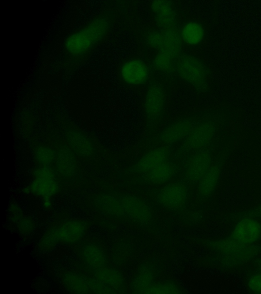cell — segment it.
<instances>
[{
	"mask_svg": "<svg viewBox=\"0 0 261 294\" xmlns=\"http://www.w3.org/2000/svg\"><path fill=\"white\" fill-rule=\"evenodd\" d=\"M121 79L131 86H141L148 81L150 72L147 64L139 59H129L123 63L120 70Z\"/></svg>",
	"mask_w": 261,
	"mask_h": 294,
	"instance_id": "ba28073f",
	"label": "cell"
},
{
	"mask_svg": "<svg viewBox=\"0 0 261 294\" xmlns=\"http://www.w3.org/2000/svg\"><path fill=\"white\" fill-rule=\"evenodd\" d=\"M109 28L110 23L107 19L97 18L70 35L65 41L66 49L72 55H83L102 41Z\"/></svg>",
	"mask_w": 261,
	"mask_h": 294,
	"instance_id": "7a4b0ae2",
	"label": "cell"
},
{
	"mask_svg": "<svg viewBox=\"0 0 261 294\" xmlns=\"http://www.w3.org/2000/svg\"><path fill=\"white\" fill-rule=\"evenodd\" d=\"M85 230L86 224L82 221L64 222L45 233L40 241V249L48 251L59 243L75 242L83 236Z\"/></svg>",
	"mask_w": 261,
	"mask_h": 294,
	"instance_id": "277c9868",
	"label": "cell"
},
{
	"mask_svg": "<svg viewBox=\"0 0 261 294\" xmlns=\"http://www.w3.org/2000/svg\"><path fill=\"white\" fill-rule=\"evenodd\" d=\"M63 282L67 288L74 293H88L90 288L87 281L75 274H66L63 277Z\"/></svg>",
	"mask_w": 261,
	"mask_h": 294,
	"instance_id": "7402d4cb",
	"label": "cell"
},
{
	"mask_svg": "<svg viewBox=\"0 0 261 294\" xmlns=\"http://www.w3.org/2000/svg\"><path fill=\"white\" fill-rule=\"evenodd\" d=\"M95 277L97 280L114 290H119L122 287L123 278L120 273L115 270L99 268L95 272Z\"/></svg>",
	"mask_w": 261,
	"mask_h": 294,
	"instance_id": "d6986e66",
	"label": "cell"
},
{
	"mask_svg": "<svg viewBox=\"0 0 261 294\" xmlns=\"http://www.w3.org/2000/svg\"><path fill=\"white\" fill-rule=\"evenodd\" d=\"M119 198L125 215L140 222H146L151 219L150 208L144 201L132 195H125Z\"/></svg>",
	"mask_w": 261,
	"mask_h": 294,
	"instance_id": "5bb4252c",
	"label": "cell"
},
{
	"mask_svg": "<svg viewBox=\"0 0 261 294\" xmlns=\"http://www.w3.org/2000/svg\"><path fill=\"white\" fill-rule=\"evenodd\" d=\"M178 76L196 90L202 92L208 86V74L203 63L197 57L180 55L173 68Z\"/></svg>",
	"mask_w": 261,
	"mask_h": 294,
	"instance_id": "3957f363",
	"label": "cell"
},
{
	"mask_svg": "<svg viewBox=\"0 0 261 294\" xmlns=\"http://www.w3.org/2000/svg\"><path fill=\"white\" fill-rule=\"evenodd\" d=\"M210 152L200 150L190 158L186 168V177L191 183H198L211 165Z\"/></svg>",
	"mask_w": 261,
	"mask_h": 294,
	"instance_id": "7c38bea8",
	"label": "cell"
},
{
	"mask_svg": "<svg viewBox=\"0 0 261 294\" xmlns=\"http://www.w3.org/2000/svg\"><path fill=\"white\" fill-rule=\"evenodd\" d=\"M70 144L75 151L80 154L87 155L91 151V146L87 139L81 134L73 133L69 138Z\"/></svg>",
	"mask_w": 261,
	"mask_h": 294,
	"instance_id": "d4e9b609",
	"label": "cell"
},
{
	"mask_svg": "<svg viewBox=\"0 0 261 294\" xmlns=\"http://www.w3.org/2000/svg\"><path fill=\"white\" fill-rule=\"evenodd\" d=\"M19 229L23 233L29 232L33 228V223L29 218L22 219L19 224Z\"/></svg>",
	"mask_w": 261,
	"mask_h": 294,
	"instance_id": "f546056e",
	"label": "cell"
},
{
	"mask_svg": "<svg viewBox=\"0 0 261 294\" xmlns=\"http://www.w3.org/2000/svg\"><path fill=\"white\" fill-rule=\"evenodd\" d=\"M251 217H261V206L249 213Z\"/></svg>",
	"mask_w": 261,
	"mask_h": 294,
	"instance_id": "4dcf8cb0",
	"label": "cell"
},
{
	"mask_svg": "<svg viewBox=\"0 0 261 294\" xmlns=\"http://www.w3.org/2000/svg\"><path fill=\"white\" fill-rule=\"evenodd\" d=\"M98 205L105 211L117 216L125 215L120 198L103 195L98 200Z\"/></svg>",
	"mask_w": 261,
	"mask_h": 294,
	"instance_id": "44dd1931",
	"label": "cell"
},
{
	"mask_svg": "<svg viewBox=\"0 0 261 294\" xmlns=\"http://www.w3.org/2000/svg\"><path fill=\"white\" fill-rule=\"evenodd\" d=\"M261 237V225L251 217L244 218L234 228L232 237L237 243L248 245L257 241Z\"/></svg>",
	"mask_w": 261,
	"mask_h": 294,
	"instance_id": "8fae6325",
	"label": "cell"
},
{
	"mask_svg": "<svg viewBox=\"0 0 261 294\" xmlns=\"http://www.w3.org/2000/svg\"><path fill=\"white\" fill-rule=\"evenodd\" d=\"M83 255L86 262L91 267L98 269L102 267L105 263V256L102 251L97 246L88 244L83 251Z\"/></svg>",
	"mask_w": 261,
	"mask_h": 294,
	"instance_id": "ffe728a7",
	"label": "cell"
},
{
	"mask_svg": "<svg viewBox=\"0 0 261 294\" xmlns=\"http://www.w3.org/2000/svg\"><path fill=\"white\" fill-rule=\"evenodd\" d=\"M220 175V165L218 163L211 164L209 168L198 183V191L202 197H207L215 189Z\"/></svg>",
	"mask_w": 261,
	"mask_h": 294,
	"instance_id": "2e32d148",
	"label": "cell"
},
{
	"mask_svg": "<svg viewBox=\"0 0 261 294\" xmlns=\"http://www.w3.org/2000/svg\"><path fill=\"white\" fill-rule=\"evenodd\" d=\"M88 284L91 290L98 293H114V289L99 281L98 280H89L87 281Z\"/></svg>",
	"mask_w": 261,
	"mask_h": 294,
	"instance_id": "4316f807",
	"label": "cell"
},
{
	"mask_svg": "<svg viewBox=\"0 0 261 294\" xmlns=\"http://www.w3.org/2000/svg\"><path fill=\"white\" fill-rule=\"evenodd\" d=\"M180 289L175 284L171 283L153 284L146 291V293H178Z\"/></svg>",
	"mask_w": 261,
	"mask_h": 294,
	"instance_id": "484cf974",
	"label": "cell"
},
{
	"mask_svg": "<svg viewBox=\"0 0 261 294\" xmlns=\"http://www.w3.org/2000/svg\"><path fill=\"white\" fill-rule=\"evenodd\" d=\"M170 149L167 145L154 148L144 154L138 160L135 166L136 170L146 173L160 164L168 161Z\"/></svg>",
	"mask_w": 261,
	"mask_h": 294,
	"instance_id": "9a60e30c",
	"label": "cell"
},
{
	"mask_svg": "<svg viewBox=\"0 0 261 294\" xmlns=\"http://www.w3.org/2000/svg\"><path fill=\"white\" fill-rule=\"evenodd\" d=\"M58 188L55 174L50 168L44 167L37 172L31 185L34 193L48 199L57 192Z\"/></svg>",
	"mask_w": 261,
	"mask_h": 294,
	"instance_id": "4fadbf2b",
	"label": "cell"
},
{
	"mask_svg": "<svg viewBox=\"0 0 261 294\" xmlns=\"http://www.w3.org/2000/svg\"><path fill=\"white\" fill-rule=\"evenodd\" d=\"M249 288L255 292H261V274L251 276L248 282Z\"/></svg>",
	"mask_w": 261,
	"mask_h": 294,
	"instance_id": "f1b7e54d",
	"label": "cell"
},
{
	"mask_svg": "<svg viewBox=\"0 0 261 294\" xmlns=\"http://www.w3.org/2000/svg\"><path fill=\"white\" fill-rule=\"evenodd\" d=\"M58 167L60 173L70 175L74 171L73 157L69 151L64 150L60 152L58 160Z\"/></svg>",
	"mask_w": 261,
	"mask_h": 294,
	"instance_id": "cb8c5ba5",
	"label": "cell"
},
{
	"mask_svg": "<svg viewBox=\"0 0 261 294\" xmlns=\"http://www.w3.org/2000/svg\"><path fill=\"white\" fill-rule=\"evenodd\" d=\"M146 41L150 47L157 51L152 61L153 67L164 73L173 70L175 62L180 55L182 47L179 29L151 31L146 35Z\"/></svg>",
	"mask_w": 261,
	"mask_h": 294,
	"instance_id": "6da1fadb",
	"label": "cell"
},
{
	"mask_svg": "<svg viewBox=\"0 0 261 294\" xmlns=\"http://www.w3.org/2000/svg\"><path fill=\"white\" fill-rule=\"evenodd\" d=\"M38 160L42 163L50 162L54 158L55 154L51 150L46 148H41L36 152Z\"/></svg>",
	"mask_w": 261,
	"mask_h": 294,
	"instance_id": "83f0119b",
	"label": "cell"
},
{
	"mask_svg": "<svg viewBox=\"0 0 261 294\" xmlns=\"http://www.w3.org/2000/svg\"><path fill=\"white\" fill-rule=\"evenodd\" d=\"M181 40L188 45H199L203 40L205 30L201 23L195 21L186 23L180 31Z\"/></svg>",
	"mask_w": 261,
	"mask_h": 294,
	"instance_id": "e0dca14e",
	"label": "cell"
},
{
	"mask_svg": "<svg viewBox=\"0 0 261 294\" xmlns=\"http://www.w3.org/2000/svg\"><path fill=\"white\" fill-rule=\"evenodd\" d=\"M175 172L173 165L167 161L146 173V178L154 184H164L173 178Z\"/></svg>",
	"mask_w": 261,
	"mask_h": 294,
	"instance_id": "ac0fdd59",
	"label": "cell"
},
{
	"mask_svg": "<svg viewBox=\"0 0 261 294\" xmlns=\"http://www.w3.org/2000/svg\"><path fill=\"white\" fill-rule=\"evenodd\" d=\"M152 273L147 268L141 270L133 282V289L137 293H146L153 284Z\"/></svg>",
	"mask_w": 261,
	"mask_h": 294,
	"instance_id": "603a6c76",
	"label": "cell"
},
{
	"mask_svg": "<svg viewBox=\"0 0 261 294\" xmlns=\"http://www.w3.org/2000/svg\"><path fill=\"white\" fill-rule=\"evenodd\" d=\"M188 197V190L184 184L172 183L165 185L158 193L156 199L163 206L177 209L182 206Z\"/></svg>",
	"mask_w": 261,
	"mask_h": 294,
	"instance_id": "9c48e42d",
	"label": "cell"
},
{
	"mask_svg": "<svg viewBox=\"0 0 261 294\" xmlns=\"http://www.w3.org/2000/svg\"><path fill=\"white\" fill-rule=\"evenodd\" d=\"M166 105V93L164 86L153 81L147 87L144 102L145 117L149 123L158 122L163 115Z\"/></svg>",
	"mask_w": 261,
	"mask_h": 294,
	"instance_id": "5b68a950",
	"label": "cell"
},
{
	"mask_svg": "<svg viewBox=\"0 0 261 294\" xmlns=\"http://www.w3.org/2000/svg\"><path fill=\"white\" fill-rule=\"evenodd\" d=\"M150 9L159 30H168L179 29L177 13L171 1H152L150 4Z\"/></svg>",
	"mask_w": 261,
	"mask_h": 294,
	"instance_id": "52a82bcc",
	"label": "cell"
},
{
	"mask_svg": "<svg viewBox=\"0 0 261 294\" xmlns=\"http://www.w3.org/2000/svg\"><path fill=\"white\" fill-rule=\"evenodd\" d=\"M216 126L212 120H204L195 123L184 141V147L192 151H200L207 146L213 139Z\"/></svg>",
	"mask_w": 261,
	"mask_h": 294,
	"instance_id": "8992f818",
	"label": "cell"
},
{
	"mask_svg": "<svg viewBox=\"0 0 261 294\" xmlns=\"http://www.w3.org/2000/svg\"><path fill=\"white\" fill-rule=\"evenodd\" d=\"M195 124L188 118L175 121L165 127L160 132L158 140L163 145H168L185 139Z\"/></svg>",
	"mask_w": 261,
	"mask_h": 294,
	"instance_id": "30bf717a",
	"label": "cell"
}]
</instances>
